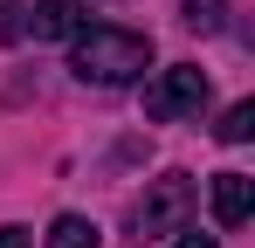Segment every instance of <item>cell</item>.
<instances>
[{
  "label": "cell",
  "instance_id": "6da1fadb",
  "mask_svg": "<svg viewBox=\"0 0 255 248\" xmlns=\"http://www.w3.org/2000/svg\"><path fill=\"white\" fill-rule=\"evenodd\" d=\"M69 69L83 83H138L152 69V35H131V28H76L69 35Z\"/></svg>",
  "mask_w": 255,
  "mask_h": 248
},
{
  "label": "cell",
  "instance_id": "7a4b0ae2",
  "mask_svg": "<svg viewBox=\"0 0 255 248\" xmlns=\"http://www.w3.org/2000/svg\"><path fill=\"white\" fill-rule=\"evenodd\" d=\"M193 200H200V186H193L186 172H159V179L138 193V207H131V235H138V242H166V235H179L186 214H193Z\"/></svg>",
  "mask_w": 255,
  "mask_h": 248
},
{
  "label": "cell",
  "instance_id": "3957f363",
  "mask_svg": "<svg viewBox=\"0 0 255 248\" xmlns=\"http://www.w3.org/2000/svg\"><path fill=\"white\" fill-rule=\"evenodd\" d=\"M207 104V69L200 62H172L145 83V118L152 124H172V118H200Z\"/></svg>",
  "mask_w": 255,
  "mask_h": 248
},
{
  "label": "cell",
  "instance_id": "277c9868",
  "mask_svg": "<svg viewBox=\"0 0 255 248\" xmlns=\"http://www.w3.org/2000/svg\"><path fill=\"white\" fill-rule=\"evenodd\" d=\"M249 214H255V179L249 172H221L214 179V221L221 228H242Z\"/></svg>",
  "mask_w": 255,
  "mask_h": 248
},
{
  "label": "cell",
  "instance_id": "5b68a950",
  "mask_svg": "<svg viewBox=\"0 0 255 248\" xmlns=\"http://www.w3.org/2000/svg\"><path fill=\"white\" fill-rule=\"evenodd\" d=\"M28 28H35L42 41H62V35H76V28H83V0H42Z\"/></svg>",
  "mask_w": 255,
  "mask_h": 248
},
{
  "label": "cell",
  "instance_id": "8992f818",
  "mask_svg": "<svg viewBox=\"0 0 255 248\" xmlns=\"http://www.w3.org/2000/svg\"><path fill=\"white\" fill-rule=\"evenodd\" d=\"M179 21L200 28V35H221L228 28V0H179Z\"/></svg>",
  "mask_w": 255,
  "mask_h": 248
},
{
  "label": "cell",
  "instance_id": "52a82bcc",
  "mask_svg": "<svg viewBox=\"0 0 255 248\" xmlns=\"http://www.w3.org/2000/svg\"><path fill=\"white\" fill-rule=\"evenodd\" d=\"M48 248H97V221H83V214H62V221L48 228Z\"/></svg>",
  "mask_w": 255,
  "mask_h": 248
},
{
  "label": "cell",
  "instance_id": "ba28073f",
  "mask_svg": "<svg viewBox=\"0 0 255 248\" xmlns=\"http://www.w3.org/2000/svg\"><path fill=\"white\" fill-rule=\"evenodd\" d=\"M214 138H221V145H249V138H255V104H249V97H242L221 124H214Z\"/></svg>",
  "mask_w": 255,
  "mask_h": 248
},
{
  "label": "cell",
  "instance_id": "9c48e42d",
  "mask_svg": "<svg viewBox=\"0 0 255 248\" xmlns=\"http://www.w3.org/2000/svg\"><path fill=\"white\" fill-rule=\"evenodd\" d=\"M28 35V7L21 0H0V41H21Z\"/></svg>",
  "mask_w": 255,
  "mask_h": 248
},
{
  "label": "cell",
  "instance_id": "30bf717a",
  "mask_svg": "<svg viewBox=\"0 0 255 248\" xmlns=\"http://www.w3.org/2000/svg\"><path fill=\"white\" fill-rule=\"evenodd\" d=\"M172 248H221V242H214V235H193V228H179V235H172Z\"/></svg>",
  "mask_w": 255,
  "mask_h": 248
},
{
  "label": "cell",
  "instance_id": "8fae6325",
  "mask_svg": "<svg viewBox=\"0 0 255 248\" xmlns=\"http://www.w3.org/2000/svg\"><path fill=\"white\" fill-rule=\"evenodd\" d=\"M0 248H35V235L28 228H0Z\"/></svg>",
  "mask_w": 255,
  "mask_h": 248
}]
</instances>
